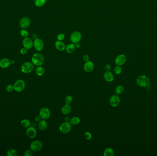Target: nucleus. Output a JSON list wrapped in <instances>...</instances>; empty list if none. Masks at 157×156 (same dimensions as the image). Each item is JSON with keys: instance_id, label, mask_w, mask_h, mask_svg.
<instances>
[{"instance_id": "32", "label": "nucleus", "mask_w": 157, "mask_h": 156, "mask_svg": "<svg viewBox=\"0 0 157 156\" xmlns=\"http://www.w3.org/2000/svg\"><path fill=\"white\" fill-rule=\"evenodd\" d=\"M57 40L59 41H63L65 38V35L63 33H59L58 34L57 37Z\"/></svg>"}, {"instance_id": "3", "label": "nucleus", "mask_w": 157, "mask_h": 156, "mask_svg": "<svg viewBox=\"0 0 157 156\" xmlns=\"http://www.w3.org/2000/svg\"><path fill=\"white\" fill-rule=\"evenodd\" d=\"M34 68L33 64L30 62H25L22 65L21 70L23 73L28 74L34 70Z\"/></svg>"}, {"instance_id": "1", "label": "nucleus", "mask_w": 157, "mask_h": 156, "mask_svg": "<svg viewBox=\"0 0 157 156\" xmlns=\"http://www.w3.org/2000/svg\"><path fill=\"white\" fill-rule=\"evenodd\" d=\"M32 63L34 65L40 66L44 62L45 58L44 55L40 53H36L32 55L31 58Z\"/></svg>"}, {"instance_id": "15", "label": "nucleus", "mask_w": 157, "mask_h": 156, "mask_svg": "<svg viewBox=\"0 0 157 156\" xmlns=\"http://www.w3.org/2000/svg\"><path fill=\"white\" fill-rule=\"evenodd\" d=\"M94 67L95 66L93 62L90 61H88L85 62L84 65V69L85 72H91L94 70Z\"/></svg>"}, {"instance_id": "29", "label": "nucleus", "mask_w": 157, "mask_h": 156, "mask_svg": "<svg viewBox=\"0 0 157 156\" xmlns=\"http://www.w3.org/2000/svg\"><path fill=\"white\" fill-rule=\"evenodd\" d=\"M20 34L21 36L24 38L28 37V35H29V32L25 29H22L20 31Z\"/></svg>"}, {"instance_id": "13", "label": "nucleus", "mask_w": 157, "mask_h": 156, "mask_svg": "<svg viewBox=\"0 0 157 156\" xmlns=\"http://www.w3.org/2000/svg\"><path fill=\"white\" fill-rule=\"evenodd\" d=\"M26 133L27 136L30 139H33L36 137L37 134L36 130L34 127L31 126H30L27 128L26 131Z\"/></svg>"}, {"instance_id": "36", "label": "nucleus", "mask_w": 157, "mask_h": 156, "mask_svg": "<svg viewBox=\"0 0 157 156\" xmlns=\"http://www.w3.org/2000/svg\"><path fill=\"white\" fill-rule=\"evenodd\" d=\"M27 49L25 48H23L20 50V53L22 55H26L27 53Z\"/></svg>"}, {"instance_id": "8", "label": "nucleus", "mask_w": 157, "mask_h": 156, "mask_svg": "<svg viewBox=\"0 0 157 156\" xmlns=\"http://www.w3.org/2000/svg\"><path fill=\"white\" fill-rule=\"evenodd\" d=\"M43 144L40 141L36 140L32 142L30 144V148L33 152H37L42 149Z\"/></svg>"}, {"instance_id": "21", "label": "nucleus", "mask_w": 157, "mask_h": 156, "mask_svg": "<svg viewBox=\"0 0 157 156\" xmlns=\"http://www.w3.org/2000/svg\"><path fill=\"white\" fill-rule=\"evenodd\" d=\"M47 127V124L44 120H40L38 123V127L40 131H44L46 130Z\"/></svg>"}, {"instance_id": "31", "label": "nucleus", "mask_w": 157, "mask_h": 156, "mask_svg": "<svg viewBox=\"0 0 157 156\" xmlns=\"http://www.w3.org/2000/svg\"><path fill=\"white\" fill-rule=\"evenodd\" d=\"M64 101H65V103L66 104H70L72 102V98L70 95H68L65 97Z\"/></svg>"}, {"instance_id": "23", "label": "nucleus", "mask_w": 157, "mask_h": 156, "mask_svg": "<svg viewBox=\"0 0 157 156\" xmlns=\"http://www.w3.org/2000/svg\"><path fill=\"white\" fill-rule=\"evenodd\" d=\"M36 74L38 76H42L45 73V69L42 66H38L36 70Z\"/></svg>"}, {"instance_id": "42", "label": "nucleus", "mask_w": 157, "mask_h": 156, "mask_svg": "<svg viewBox=\"0 0 157 156\" xmlns=\"http://www.w3.org/2000/svg\"><path fill=\"white\" fill-rule=\"evenodd\" d=\"M14 63H15V62H14V61L13 60H12V61H11V64H14Z\"/></svg>"}, {"instance_id": "40", "label": "nucleus", "mask_w": 157, "mask_h": 156, "mask_svg": "<svg viewBox=\"0 0 157 156\" xmlns=\"http://www.w3.org/2000/svg\"><path fill=\"white\" fill-rule=\"evenodd\" d=\"M75 45L76 48H80L81 46L80 42L77 43L76 44H75Z\"/></svg>"}, {"instance_id": "5", "label": "nucleus", "mask_w": 157, "mask_h": 156, "mask_svg": "<svg viewBox=\"0 0 157 156\" xmlns=\"http://www.w3.org/2000/svg\"><path fill=\"white\" fill-rule=\"evenodd\" d=\"M25 83L24 81L21 79L17 81L13 86L14 90L19 93L23 92L25 88Z\"/></svg>"}, {"instance_id": "33", "label": "nucleus", "mask_w": 157, "mask_h": 156, "mask_svg": "<svg viewBox=\"0 0 157 156\" xmlns=\"http://www.w3.org/2000/svg\"><path fill=\"white\" fill-rule=\"evenodd\" d=\"M6 89L7 92H9V93L13 92V91L14 90V86H13V85H7V86H6Z\"/></svg>"}, {"instance_id": "34", "label": "nucleus", "mask_w": 157, "mask_h": 156, "mask_svg": "<svg viewBox=\"0 0 157 156\" xmlns=\"http://www.w3.org/2000/svg\"><path fill=\"white\" fill-rule=\"evenodd\" d=\"M85 137L87 140L91 139L92 138L91 133H90L89 132H85Z\"/></svg>"}, {"instance_id": "41", "label": "nucleus", "mask_w": 157, "mask_h": 156, "mask_svg": "<svg viewBox=\"0 0 157 156\" xmlns=\"http://www.w3.org/2000/svg\"><path fill=\"white\" fill-rule=\"evenodd\" d=\"M64 120H65V121H66V122H69V120H70V118H69V117L68 116H66L65 117Z\"/></svg>"}, {"instance_id": "20", "label": "nucleus", "mask_w": 157, "mask_h": 156, "mask_svg": "<svg viewBox=\"0 0 157 156\" xmlns=\"http://www.w3.org/2000/svg\"><path fill=\"white\" fill-rule=\"evenodd\" d=\"M75 49H76L75 45L74 43H72L66 46L65 51L68 54H71L74 52V51H75Z\"/></svg>"}, {"instance_id": "26", "label": "nucleus", "mask_w": 157, "mask_h": 156, "mask_svg": "<svg viewBox=\"0 0 157 156\" xmlns=\"http://www.w3.org/2000/svg\"><path fill=\"white\" fill-rule=\"evenodd\" d=\"M21 125L23 128H28L31 125V122L28 119H23L21 121Z\"/></svg>"}, {"instance_id": "4", "label": "nucleus", "mask_w": 157, "mask_h": 156, "mask_svg": "<svg viewBox=\"0 0 157 156\" xmlns=\"http://www.w3.org/2000/svg\"><path fill=\"white\" fill-rule=\"evenodd\" d=\"M72 129V124L69 122H66L63 123L60 125L59 131L63 134H67L70 132Z\"/></svg>"}, {"instance_id": "6", "label": "nucleus", "mask_w": 157, "mask_h": 156, "mask_svg": "<svg viewBox=\"0 0 157 156\" xmlns=\"http://www.w3.org/2000/svg\"><path fill=\"white\" fill-rule=\"evenodd\" d=\"M82 38V35L80 32L75 31L72 32L70 35V40L74 44L80 42Z\"/></svg>"}, {"instance_id": "38", "label": "nucleus", "mask_w": 157, "mask_h": 156, "mask_svg": "<svg viewBox=\"0 0 157 156\" xmlns=\"http://www.w3.org/2000/svg\"><path fill=\"white\" fill-rule=\"evenodd\" d=\"M83 59L85 62H86V61H89V56L88 55H84L83 56Z\"/></svg>"}, {"instance_id": "24", "label": "nucleus", "mask_w": 157, "mask_h": 156, "mask_svg": "<svg viewBox=\"0 0 157 156\" xmlns=\"http://www.w3.org/2000/svg\"><path fill=\"white\" fill-rule=\"evenodd\" d=\"M47 2V0H34V4L37 7H40L44 6Z\"/></svg>"}, {"instance_id": "7", "label": "nucleus", "mask_w": 157, "mask_h": 156, "mask_svg": "<svg viewBox=\"0 0 157 156\" xmlns=\"http://www.w3.org/2000/svg\"><path fill=\"white\" fill-rule=\"evenodd\" d=\"M33 47L36 51H41L44 48V43L41 39L36 38L33 41Z\"/></svg>"}, {"instance_id": "11", "label": "nucleus", "mask_w": 157, "mask_h": 156, "mask_svg": "<svg viewBox=\"0 0 157 156\" xmlns=\"http://www.w3.org/2000/svg\"><path fill=\"white\" fill-rule=\"evenodd\" d=\"M120 102L119 97L117 95H112L109 99V103L111 106L113 107H116L118 106Z\"/></svg>"}, {"instance_id": "37", "label": "nucleus", "mask_w": 157, "mask_h": 156, "mask_svg": "<svg viewBox=\"0 0 157 156\" xmlns=\"http://www.w3.org/2000/svg\"><path fill=\"white\" fill-rule=\"evenodd\" d=\"M104 69L106 71V72H108V71H110V70H111V65L107 64L106 65H105V67H104Z\"/></svg>"}, {"instance_id": "30", "label": "nucleus", "mask_w": 157, "mask_h": 156, "mask_svg": "<svg viewBox=\"0 0 157 156\" xmlns=\"http://www.w3.org/2000/svg\"><path fill=\"white\" fill-rule=\"evenodd\" d=\"M122 69L121 66L119 65H117V66H115L114 68V72L115 74L117 75L120 74L122 72Z\"/></svg>"}, {"instance_id": "17", "label": "nucleus", "mask_w": 157, "mask_h": 156, "mask_svg": "<svg viewBox=\"0 0 157 156\" xmlns=\"http://www.w3.org/2000/svg\"><path fill=\"white\" fill-rule=\"evenodd\" d=\"M104 80L108 82H112L114 79V76L110 71L106 72L103 75Z\"/></svg>"}, {"instance_id": "12", "label": "nucleus", "mask_w": 157, "mask_h": 156, "mask_svg": "<svg viewBox=\"0 0 157 156\" xmlns=\"http://www.w3.org/2000/svg\"><path fill=\"white\" fill-rule=\"evenodd\" d=\"M127 61V57L125 55H119L117 56L115 60V63L117 65L121 66L124 65Z\"/></svg>"}, {"instance_id": "14", "label": "nucleus", "mask_w": 157, "mask_h": 156, "mask_svg": "<svg viewBox=\"0 0 157 156\" xmlns=\"http://www.w3.org/2000/svg\"><path fill=\"white\" fill-rule=\"evenodd\" d=\"M23 44L24 48L27 50H30L33 47V41L29 37L24 38L23 40Z\"/></svg>"}, {"instance_id": "25", "label": "nucleus", "mask_w": 157, "mask_h": 156, "mask_svg": "<svg viewBox=\"0 0 157 156\" xmlns=\"http://www.w3.org/2000/svg\"><path fill=\"white\" fill-rule=\"evenodd\" d=\"M80 119L76 116L73 117L72 118L70 119L69 120L70 124L72 125H77L80 123Z\"/></svg>"}, {"instance_id": "39", "label": "nucleus", "mask_w": 157, "mask_h": 156, "mask_svg": "<svg viewBox=\"0 0 157 156\" xmlns=\"http://www.w3.org/2000/svg\"><path fill=\"white\" fill-rule=\"evenodd\" d=\"M41 118L40 115H37L35 117V120L37 122H39L40 120H41Z\"/></svg>"}, {"instance_id": "28", "label": "nucleus", "mask_w": 157, "mask_h": 156, "mask_svg": "<svg viewBox=\"0 0 157 156\" xmlns=\"http://www.w3.org/2000/svg\"><path fill=\"white\" fill-rule=\"evenodd\" d=\"M124 91V88L122 86H117L116 89H115V93L117 94V95H120L123 93Z\"/></svg>"}, {"instance_id": "2", "label": "nucleus", "mask_w": 157, "mask_h": 156, "mask_svg": "<svg viewBox=\"0 0 157 156\" xmlns=\"http://www.w3.org/2000/svg\"><path fill=\"white\" fill-rule=\"evenodd\" d=\"M150 80L149 78L146 76L142 75L139 76L136 79V83L141 87H146L149 86L150 84Z\"/></svg>"}, {"instance_id": "10", "label": "nucleus", "mask_w": 157, "mask_h": 156, "mask_svg": "<svg viewBox=\"0 0 157 156\" xmlns=\"http://www.w3.org/2000/svg\"><path fill=\"white\" fill-rule=\"evenodd\" d=\"M31 24V21L28 17H24L19 22L20 27L23 29H26L29 27Z\"/></svg>"}, {"instance_id": "18", "label": "nucleus", "mask_w": 157, "mask_h": 156, "mask_svg": "<svg viewBox=\"0 0 157 156\" xmlns=\"http://www.w3.org/2000/svg\"><path fill=\"white\" fill-rule=\"evenodd\" d=\"M11 64V61L8 59L4 58L0 61V67L2 68H6Z\"/></svg>"}, {"instance_id": "35", "label": "nucleus", "mask_w": 157, "mask_h": 156, "mask_svg": "<svg viewBox=\"0 0 157 156\" xmlns=\"http://www.w3.org/2000/svg\"><path fill=\"white\" fill-rule=\"evenodd\" d=\"M25 156H32L33 155V151L31 150H27L24 153Z\"/></svg>"}, {"instance_id": "27", "label": "nucleus", "mask_w": 157, "mask_h": 156, "mask_svg": "<svg viewBox=\"0 0 157 156\" xmlns=\"http://www.w3.org/2000/svg\"><path fill=\"white\" fill-rule=\"evenodd\" d=\"M6 155L8 156H16L18 155V152L14 148H11L7 151Z\"/></svg>"}, {"instance_id": "9", "label": "nucleus", "mask_w": 157, "mask_h": 156, "mask_svg": "<svg viewBox=\"0 0 157 156\" xmlns=\"http://www.w3.org/2000/svg\"><path fill=\"white\" fill-rule=\"evenodd\" d=\"M39 115L42 120H46L50 117L51 112L49 109L46 107H43L40 109L39 112Z\"/></svg>"}, {"instance_id": "19", "label": "nucleus", "mask_w": 157, "mask_h": 156, "mask_svg": "<svg viewBox=\"0 0 157 156\" xmlns=\"http://www.w3.org/2000/svg\"><path fill=\"white\" fill-rule=\"evenodd\" d=\"M72 110V107L70 104H66L65 105L63 106L61 109V111L63 114L64 115H67L70 114Z\"/></svg>"}, {"instance_id": "16", "label": "nucleus", "mask_w": 157, "mask_h": 156, "mask_svg": "<svg viewBox=\"0 0 157 156\" xmlns=\"http://www.w3.org/2000/svg\"><path fill=\"white\" fill-rule=\"evenodd\" d=\"M66 46L65 44L63 41L57 40V41H56L55 43V47L56 48L60 51H63L65 50Z\"/></svg>"}, {"instance_id": "22", "label": "nucleus", "mask_w": 157, "mask_h": 156, "mask_svg": "<svg viewBox=\"0 0 157 156\" xmlns=\"http://www.w3.org/2000/svg\"><path fill=\"white\" fill-rule=\"evenodd\" d=\"M115 154L114 151L112 148H108L104 150L103 155L105 156H113Z\"/></svg>"}]
</instances>
